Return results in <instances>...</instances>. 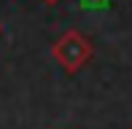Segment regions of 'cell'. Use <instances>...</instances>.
<instances>
[{
    "mask_svg": "<svg viewBox=\"0 0 132 129\" xmlns=\"http://www.w3.org/2000/svg\"><path fill=\"white\" fill-rule=\"evenodd\" d=\"M92 54H94L92 40H89L84 32H78V30H68L65 35H59V38L54 40V46H51L54 62H57L65 73H70V75L78 73L84 64L92 59Z\"/></svg>",
    "mask_w": 132,
    "mask_h": 129,
    "instance_id": "obj_1",
    "label": "cell"
},
{
    "mask_svg": "<svg viewBox=\"0 0 132 129\" xmlns=\"http://www.w3.org/2000/svg\"><path fill=\"white\" fill-rule=\"evenodd\" d=\"M43 3H46V5H57L59 0H43Z\"/></svg>",
    "mask_w": 132,
    "mask_h": 129,
    "instance_id": "obj_2",
    "label": "cell"
}]
</instances>
